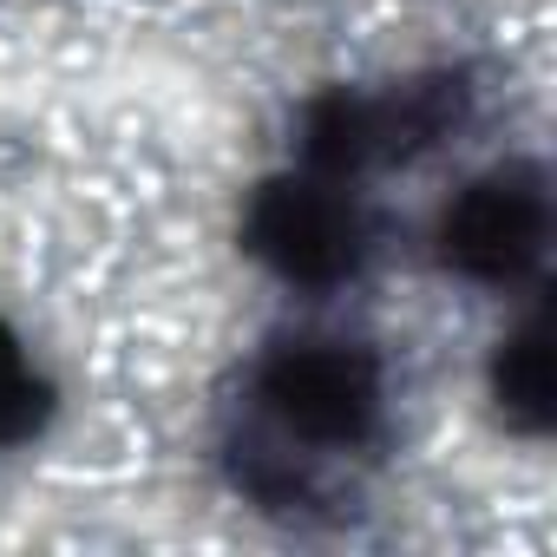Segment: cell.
I'll use <instances>...</instances> for the list:
<instances>
[{
	"label": "cell",
	"mask_w": 557,
	"mask_h": 557,
	"mask_svg": "<svg viewBox=\"0 0 557 557\" xmlns=\"http://www.w3.org/2000/svg\"><path fill=\"white\" fill-rule=\"evenodd\" d=\"M243 249L289 289H342L368 256V223L348 190L315 171L269 177L243 210Z\"/></svg>",
	"instance_id": "1"
},
{
	"label": "cell",
	"mask_w": 557,
	"mask_h": 557,
	"mask_svg": "<svg viewBox=\"0 0 557 557\" xmlns=\"http://www.w3.org/2000/svg\"><path fill=\"white\" fill-rule=\"evenodd\" d=\"M269 420L309 446H361L381 426V361L348 342H289L256 368Z\"/></svg>",
	"instance_id": "2"
},
{
	"label": "cell",
	"mask_w": 557,
	"mask_h": 557,
	"mask_svg": "<svg viewBox=\"0 0 557 557\" xmlns=\"http://www.w3.org/2000/svg\"><path fill=\"white\" fill-rule=\"evenodd\" d=\"M544 230H550V203H544V184L537 171L524 164H505V171H485L472 177L446 210H440V262L466 283H485V289H511L531 275V262L544 256Z\"/></svg>",
	"instance_id": "3"
},
{
	"label": "cell",
	"mask_w": 557,
	"mask_h": 557,
	"mask_svg": "<svg viewBox=\"0 0 557 557\" xmlns=\"http://www.w3.org/2000/svg\"><path fill=\"white\" fill-rule=\"evenodd\" d=\"M296 151L315 177L342 184V177H361L374 158L394 151V132H387V106L348 92V86H329L302 106L296 119Z\"/></svg>",
	"instance_id": "4"
},
{
	"label": "cell",
	"mask_w": 557,
	"mask_h": 557,
	"mask_svg": "<svg viewBox=\"0 0 557 557\" xmlns=\"http://www.w3.org/2000/svg\"><path fill=\"white\" fill-rule=\"evenodd\" d=\"M485 387H492V407H498V420H505L511 433H524V440L550 433V413H557L550 387H557V381H550V329H544V315H524V322L492 348Z\"/></svg>",
	"instance_id": "5"
},
{
	"label": "cell",
	"mask_w": 557,
	"mask_h": 557,
	"mask_svg": "<svg viewBox=\"0 0 557 557\" xmlns=\"http://www.w3.org/2000/svg\"><path fill=\"white\" fill-rule=\"evenodd\" d=\"M47 420H53V387L34 368V355L21 348V335L0 322V453L27 446Z\"/></svg>",
	"instance_id": "6"
}]
</instances>
